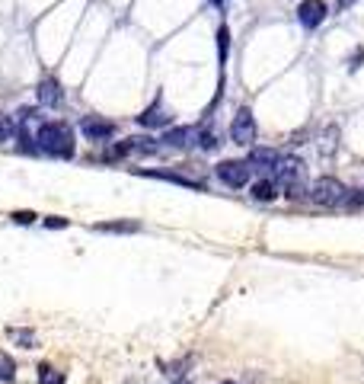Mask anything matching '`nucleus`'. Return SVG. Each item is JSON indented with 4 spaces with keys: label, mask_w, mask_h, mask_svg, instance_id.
I'll use <instances>...</instances> for the list:
<instances>
[{
    "label": "nucleus",
    "mask_w": 364,
    "mask_h": 384,
    "mask_svg": "<svg viewBox=\"0 0 364 384\" xmlns=\"http://www.w3.org/2000/svg\"><path fill=\"white\" fill-rule=\"evenodd\" d=\"M39 148L51 157H74V132L64 122H45L39 128Z\"/></svg>",
    "instance_id": "f257e3e1"
},
{
    "label": "nucleus",
    "mask_w": 364,
    "mask_h": 384,
    "mask_svg": "<svg viewBox=\"0 0 364 384\" xmlns=\"http://www.w3.org/2000/svg\"><path fill=\"white\" fill-rule=\"evenodd\" d=\"M345 186L336 180V176H323V180H316L313 186H310V199L316 202V205H339L342 199H345Z\"/></svg>",
    "instance_id": "f03ea898"
},
{
    "label": "nucleus",
    "mask_w": 364,
    "mask_h": 384,
    "mask_svg": "<svg viewBox=\"0 0 364 384\" xmlns=\"http://www.w3.org/2000/svg\"><path fill=\"white\" fill-rule=\"evenodd\" d=\"M249 173H253L249 160H224V164H217V176H221V183L233 186V189L246 186L249 183Z\"/></svg>",
    "instance_id": "7ed1b4c3"
},
{
    "label": "nucleus",
    "mask_w": 364,
    "mask_h": 384,
    "mask_svg": "<svg viewBox=\"0 0 364 384\" xmlns=\"http://www.w3.org/2000/svg\"><path fill=\"white\" fill-rule=\"evenodd\" d=\"M230 138H233V144H253L256 141V119H253L249 109H240V112L233 116Z\"/></svg>",
    "instance_id": "20e7f679"
},
{
    "label": "nucleus",
    "mask_w": 364,
    "mask_h": 384,
    "mask_svg": "<svg viewBox=\"0 0 364 384\" xmlns=\"http://www.w3.org/2000/svg\"><path fill=\"white\" fill-rule=\"evenodd\" d=\"M298 19H300V26H307V29H316V26L326 19V3L323 0H300Z\"/></svg>",
    "instance_id": "39448f33"
},
{
    "label": "nucleus",
    "mask_w": 364,
    "mask_h": 384,
    "mask_svg": "<svg viewBox=\"0 0 364 384\" xmlns=\"http://www.w3.org/2000/svg\"><path fill=\"white\" fill-rule=\"evenodd\" d=\"M80 128H83V134H87V138H93V141L112 138V132H116V125H112L109 119H100V116H83Z\"/></svg>",
    "instance_id": "423d86ee"
},
{
    "label": "nucleus",
    "mask_w": 364,
    "mask_h": 384,
    "mask_svg": "<svg viewBox=\"0 0 364 384\" xmlns=\"http://www.w3.org/2000/svg\"><path fill=\"white\" fill-rule=\"evenodd\" d=\"M282 154L272 148H253L249 150V167H262V170H278Z\"/></svg>",
    "instance_id": "0eeeda50"
},
{
    "label": "nucleus",
    "mask_w": 364,
    "mask_h": 384,
    "mask_svg": "<svg viewBox=\"0 0 364 384\" xmlns=\"http://www.w3.org/2000/svg\"><path fill=\"white\" fill-rule=\"evenodd\" d=\"M61 100H64L61 84L55 80V77H45V80L39 84V103L42 106H61Z\"/></svg>",
    "instance_id": "6e6552de"
},
{
    "label": "nucleus",
    "mask_w": 364,
    "mask_h": 384,
    "mask_svg": "<svg viewBox=\"0 0 364 384\" xmlns=\"http://www.w3.org/2000/svg\"><path fill=\"white\" fill-rule=\"evenodd\" d=\"M138 122L141 125H147V128H157V125H170V112H166L160 103H154V106L144 112V116H138Z\"/></svg>",
    "instance_id": "1a4fd4ad"
},
{
    "label": "nucleus",
    "mask_w": 364,
    "mask_h": 384,
    "mask_svg": "<svg viewBox=\"0 0 364 384\" xmlns=\"http://www.w3.org/2000/svg\"><path fill=\"white\" fill-rule=\"evenodd\" d=\"M96 231H102V234H138L141 225L138 221H102V225H96Z\"/></svg>",
    "instance_id": "9d476101"
},
{
    "label": "nucleus",
    "mask_w": 364,
    "mask_h": 384,
    "mask_svg": "<svg viewBox=\"0 0 364 384\" xmlns=\"http://www.w3.org/2000/svg\"><path fill=\"white\" fill-rule=\"evenodd\" d=\"M192 138H199V128H173V132L163 134V141L170 144V148H185Z\"/></svg>",
    "instance_id": "9b49d317"
},
{
    "label": "nucleus",
    "mask_w": 364,
    "mask_h": 384,
    "mask_svg": "<svg viewBox=\"0 0 364 384\" xmlns=\"http://www.w3.org/2000/svg\"><path fill=\"white\" fill-rule=\"evenodd\" d=\"M275 195H278V183L275 180H259L253 186V199H259V202H272Z\"/></svg>",
    "instance_id": "f8f14e48"
},
{
    "label": "nucleus",
    "mask_w": 364,
    "mask_h": 384,
    "mask_svg": "<svg viewBox=\"0 0 364 384\" xmlns=\"http://www.w3.org/2000/svg\"><path fill=\"white\" fill-rule=\"evenodd\" d=\"M39 384H64V372L45 362V365H39Z\"/></svg>",
    "instance_id": "ddd939ff"
},
{
    "label": "nucleus",
    "mask_w": 364,
    "mask_h": 384,
    "mask_svg": "<svg viewBox=\"0 0 364 384\" xmlns=\"http://www.w3.org/2000/svg\"><path fill=\"white\" fill-rule=\"evenodd\" d=\"M13 378H17V362L7 352H0V381H13Z\"/></svg>",
    "instance_id": "4468645a"
},
{
    "label": "nucleus",
    "mask_w": 364,
    "mask_h": 384,
    "mask_svg": "<svg viewBox=\"0 0 364 384\" xmlns=\"http://www.w3.org/2000/svg\"><path fill=\"white\" fill-rule=\"evenodd\" d=\"M17 132V125H13V119L7 116V112H0V141H7L10 134Z\"/></svg>",
    "instance_id": "2eb2a0df"
},
{
    "label": "nucleus",
    "mask_w": 364,
    "mask_h": 384,
    "mask_svg": "<svg viewBox=\"0 0 364 384\" xmlns=\"http://www.w3.org/2000/svg\"><path fill=\"white\" fill-rule=\"evenodd\" d=\"M10 336L23 342V349H33V346H35V336H33V333H26V330H10Z\"/></svg>",
    "instance_id": "dca6fc26"
},
{
    "label": "nucleus",
    "mask_w": 364,
    "mask_h": 384,
    "mask_svg": "<svg viewBox=\"0 0 364 384\" xmlns=\"http://www.w3.org/2000/svg\"><path fill=\"white\" fill-rule=\"evenodd\" d=\"M35 211H13V215H10V221H17V225H33L35 221Z\"/></svg>",
    "instance_id": "f3484780"
},
{
    "label": "nucleus",
    "mask_w": 364,
    "mask_h": 384,
    "mask_svg": "<svg viewBox=\"0 0 364 384\" xmlns=\"http://www.w3.org/2000/svg\"><path fill=\"white\" fill-rule=\"evenodd\" d=\"M199 141H201V148H205V150H215V148H217V134L199 132Z\"/></svg>",
    "instance_id": "a211bd4d"
},
{
    "label": "nucleus",
    "mask_w": 364,
    "mask_h": 384,
    "mask_svg": "<svg viewBox=\"0 0 364 384\" xmlns=\"http://www.w3.org/2000/svg\"><path fill=\"white\" fill-rule=\"evenodd\" d=\"M227 39H230V33H227V26H221V29H217V45H221V58H227Z\"/></svg>",
    "instance_id": "6ab92c4d"
},
{
    "label": "nucleus",
    "mask_w": 364,
    "mask_h": 384,
    "mask_svg": "<svg viewBox=\"0 0 364 384\" xmlns=\"http://www.w3.org/2000/svg\"><path fill=\"white\" fill-rule=\"evenodd\" d=\"M48 227H67V218H45Z\"/></svg>",
    "instance_id": "aec40b11"
},
{
    "label": "nucleus",
    "mask_w": 364,
    "mask_h": 384,
    "mask_svg": "<svg viewBox=\"0 0 364 384\" xmlns=\"http://www.w3.org/2000/svg\"><path fill=\"white\" fill-rule=\"evenodd\" d=\"M355 0H339V10H345V7H352Z\"/></svg>",
    "instance_id": "412c9836"
},
{
    "label": "nucleus",
    "mask_w": 364,
    "mask_h": 384,
    "mask_svg": "<svg viewBox=\"0 0 364 384\" xmlns=\"http://www.w3.org/2000/svg\"><path fill=\"white\" fill-rule=\"evenodd\" d=\"M221 384H237V381H221Z\"/></svg>",
    "instance_id": "4be33fe9"
},
{
    "label": "nucleus",
    "mask_w": 364,
    "mask_h": 384,
    "mask_svg": "<svg viewBox=\"0 0 364 384\" xmlns=\"http://www.w3.org/2000/svg\"><path fill=\"white\" fill-rule=\"evenodd\" d=\"M217 3H224V0H217Z\"/></svg>",
    "instance_id": "5701e85b"
}]
</instances>
